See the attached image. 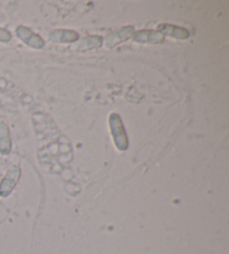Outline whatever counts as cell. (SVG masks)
Segmentation results:
<instances>
[{"instance_id":"cell-2","label":"cell","mask_w":229,"mask_h":254,"mask_svg":"<svg viewBox=\"0 0 229 254\" xmlns=\"http://www.w3.org/2000/svg\"><path fill=\"white\" fill-rule=\"evenodd\" d=\"M21 175V169L19 166L14 165L8 168L5 174V176L0 181V197L1 198H6V197L10 196V194L18 184Z\"/></svg>"},{"instance_id":"cell-9","label":"cell","mask_w":229,"mask_h":254,"mask_svg":"<svg viewBox=\"0 0 229 254\" xmlns=\"http://www.w3.org/2000/svg\"><path fill=\"white\" fill-rule=\"evenodd\" d=\"M103 44V39L100 36H89L81 39L80 42H75L73 45V50L78 52L90 51L92 48H99Z\"/></svg>"},{"instance_id":"cell-6","label":"cell","mask_w":229,"mask_h":254,"mask_svg":"<svg viewBox=\"0 0 229 254\" xmlns=\"http://www.w3.org/2000/svg\"><path fill=\"white\" fill-rule=\"evenodd\" d=\"M157 32H159L160 34L164 35V36L167 35V36L177 39H187L190 36V34H189L187 29L170 24H160L157 27Z\"/></svg>"},{"instance_id":"cell-10","label":"cell","mask_w":229,"mask_h":254,"mask_svg":"<svg viewBox=\"0 0 229 254\" xmlns=\"http://www.w3.org/2000/svg\"><path fill=\"white\" fill-rule=\"evenodd\" d=\"M11 34L7 29L0 28V43H8L11 41Z\"/></svg>"},{"instance_id":"cell-5","label":"cell","mask_w":229,"mask_h":254,"mask_svg":"<svg viewBox=\"0 0 229 254\" xmlns=\"http://www.w3.org/2000/svg\"><path fill=\"white\" fill-rule=\"evenodd\" d=\"M133 41L142 44H158L165 41V36L159 32H156V30H139V32H134Z\"/></svg>"},{"instance_id":"cell-7","label":"cell","mask_w":229,"mask_h":254,"mask_svg":"<svg viewBox=\"0 0 229 254\" xmlns=\"http://www.w3.org/2000/svg\"><path fill=\"white\" fill-rule=\"evenodd\" d=\"M48 38L53 43H75L78 39V34L74 30L58 29L53 30Z\"/></svg>"},{"instance_id":"cell-1","label":"cell","mask_w":229,"mask_h":254,"mask_svg":"<svg viewBox=\"0 0 229 254\" xmlns=\"http://www.w3.org/2000/svg\"><path fill=\"white\" fill-rule=\"evenodd\" d=\"M109 126L111 130L113 142L118 151H126L129 148V139L122 124L121 117L117 113L113 112L109 116Z\"/></svg>"},{"instance_id":"cell-3","label":"cell","mask_w":229,"mask_h":254,"mask_svg":"<svg viewBox=\"0 0 229 254\" xmlns=\"http://www.w3.org/2000/svg\"><path fill=\"white\" fill-rule=\"evenodd\" d=\"M16 35L20 41H23L26 45L29 47L35 48V50H41L44 47V41L38 36L37 34L32 32L29 28L24 27V26H19L16 29Z\"/></svg>"},{"instance_id":"cell-8","label":"cell","mask_w":229,"mask_h":254,"mask_svg":"<svg viewBox=\"0 0 229 254\" xmlns=\"http://www.w3.org/2000/svg\"><path fill=\"white\" fill-rule=\"evenodd\" d=\"M12 143L10 138V132L8 126L5 122L0 121V155L7 156L11 152Z\"/></svg>"},{"instance_id":"cell-4","label":"cell","mask_w":229,"mask_h":254,"mask_svg":"<svg viewBox=\"0 0 229 254\" xmlns=\"http://www.w3.org/2000/svg\"><path fill=\"white\" fill-rule=\"evenodd\" d=\"M133 33H134V29L132 26H125V27L120 28L115 30V32H112L111 34H109L108 37L103 41V43L107 45V47L112 48L114 46L118 45L120 43L125 42L129 38H131Z\"/></svg>"}]
</instances>
